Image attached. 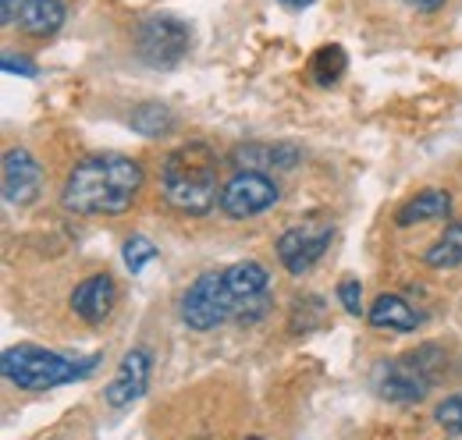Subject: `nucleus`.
I'll return each instance as SVG.
<instances>
[{
  "label": "nucleus",
  "mask_w": 462,
  "mask_h": 440,
  "mask_svg": "<svg viewBox=\"0 0 462 440\" xmlns=\"http://www.w3.org/2000/svg\"><path fill=\"white\" fill-rule=\"evenodd\" d=\"M143 188V167L121 153H97L71 167L60 203L71 214H125Z\"/></svg>",
  "instance_id": "f257e3e1"
},
{
  "label": "nucleus",
  "mask_w": 462,
  "mask_h": 440,
  "mask_svg": "<svg viewBox=\"0 0 462 440\" xmlns=\"http://www.w3.org/2000/svg\"><path fill=\"white\" fill-rule=\"evenodd\" d=\"M217 153L207 142H185L171 150L161 164V196L185 217H207L221 203Z\"/></svg>",
  "instance_id": "f03ea898"
},
{
  "label": "nucleus",
  "mask_w": 462,
  "mask_h": 440,
  "mask_svg": "<svg viewBox=\"0 0 462 440\" xmlns=\"http://www.w3.org/2000/svg\"><path fill=\"white\" fill-rule=\"evenodd\" d=\"M100 355H89L86 362H75V359H64L51 348H40V344H18V348H7L4 359H0V370H4V380L22 390H54L60 384H71V380H82L93 373Z\"/></svg>",
  "instance_id": "7ed1b4c3"
},
{
  "label": "nucleus",
  "mask_w": 462,
  "mask_h": 440,
  "mask_svg": "<svg viewBox=\"0 0 462 440\" xmlns=\"http://www.w3.org/2000/svg\"><path fill=\"white\" fill-rule=\"evenodd\" d=\"M438 366H441V348L438 344H423L409 355L399 359H384L374 373V387L381 398L399 401V405H412L423 401L427 390L438 380Z\"/></svg>",
  "instance_id": "20e7f679"
},
{
  "label": "nucleus",
  "mask_w": 462,
  "mask_h": 440,
  "mask_svg": "<svg viewBox=\"0 0 462 440\" xmlns=\"http://www.w3.org/2000/svg\"><path fill=\"white\" fill-rule=\"evenodd\" d=\"M238 295L228 284L225 270H210V274H199L189 291L181 295V320L189 330H217L221 324H228L238 316Z\"/></svg>",
  "instance_id": "39448f33"
},
{
  "label": "nucleus",
  "mask_w": 462,
  "mask_h": 440,
  "mask_svg": "<svg viewBox=\"0 0 462 440\" xmlns=\"http://www.w3.org/2000/svg\"><path fill=\"white\" fill-rule=\"evenodd\" d=\"M189 43H192L189 25L171 14H153L135 29V54L150 68H174L189 54Z\"/></svg>",
  "instance_id": "423d86ee"
},
{
  "label": "nucleus",
  "mask_w": 462,
  "mask_h": 440,
  "mask_svg": "<svg viewBox=\"0 0 462 440\" xmlns=\"http://www.w3.org/2000/svg\"><path fill=\"white\" fill-rule=\"evenodd\" d=\"M282 199L278 181L267 170H238L221 188V214L231 220H249L263 210H271Z\"/></svg>",
  "instance_id": "0eeeda50"
},
{
  "label": "nucleus",
  "mask_w": 462,
  "mask_h": 440,
  "mask_svg": "<svg viewBox=\"0 0 462 440\" xmlns=\"http://www.w3.org/2000/svg\"><path fill=\"white\" fill-rule=\"evenodd\" d=\"M335 238V227L328 220H306V224H295L289 227L282 238H278V260L289 274L302 277L331 245Z\"/></svg>",
  "instance_id": "6e6552de"
},
{
  "label": "nucleus",
  "mask_w": 462,
  "mask_h": 440,
  "mask_svg": "<svg viewBox=\"0 0 462 440\" xmlns=\"http://www.w3.org/2000/svg\"><path fill=\"white\" fill-rule=\"evenodd\" d=\"M43 192V167L29 150L4 153V199L7 206H29Z\"/></svg>",
  "instance_id": "1a4fd4ad"
},
{
  "label": "nucleus",
  "mask_w": 462,
  "mask_h": 440,
  "mask_svg": "<svg viewBox=\"0 0 462 440\" xmlns=\"http://www.w3.org/2000/svg\"><path fill=\"white\" fill-rule=\"evenodd\" d=\"M117 302V284L111 274H93L86 277L75 291H71V313L89 324V327H100L111 313H115Z\"/></svg>",
  "instance_id": "9d476101"
},
{
  "label": "nucleus",
  "mask_w": 462,
  "mask_h": 440,
  "mask_svg": "<svg viewBox=\"0 0 462 440\" xmlns=\"http://www.w3.org/2000/svg\"><path fill=\"white\" fill-rule=\"evenodd\" d=\"M146 384H150V352L146 348H132L121 359V366H117V373L111 377L104 398H107L111 408H128V405H135L143 398Z\"/></svg>",
  "instance_id": "9b49d317"
},
{
  "label": "nucleus",
  "mask_w": 462,
  "mask_h": 440,
  "mask_svg": "<svg viewBox=\"0 0 462 440\" xmlns=\"http://www.w3.org/2000/svg\"><path fill=\"white\" fill-rule=\"evenodd\" d=\"M231 164L238 170H289L299 164V153L291 146H271V142H245L231 153Z\"/></svg>",
  "instance_id": "f8f14e48"
},
{
  "label": "nucleus",
  "mask_w": 462,
  "mask_h": 440,
  "mask_svg": "<svg viewBox=\"0 0 462 440\" xmlns=\"http://www.w3.org/2000/svg\"><path fill=\"white\" fill-rule=\"evenodd\" d=\"M64 25V4L60 0H25L18 7V29L32 40H47Z\"/></svg>",
  "instance_id": "ddd939ff"
},
{
  "label": "nucleus",
  "mask_w": 462,
  "mask_h": 440,
  "mask_svg": "<svg viewBox=\"0 0 462 440\" xmlns=\"http://www.w3.org/2000/svg\"><path fill=\"white\" fill-rule=\"evenodd\" d=\"M448 214H452V196L445 188H423L395 214V224L409 227V224H423V220H445Z\"/></svg>",
  "instance_id": "4468645a"
},
{
  "label": "nucleus",
  "mask_w": 462,
  "mask_h": 440,
  "mask_svg": "<svg viewBox=\"0 0 462 440\" xmlns=\"http://www.w3.org/2000/svg\"><path fill=\"white\" fill-rule=\"evenodd\" d=\"M366 320L377 330H399V334H409V330H416V324H420L416 309L405 302L402 295H381V298L370 306Z\"/></svg>",
  "instance_id": "2eb2a0df"
},
{
  "label": "nucleus",
  "mask_w": 462,
  "mask_h": 440,
  "mask_svg": "<svg viewBox=\"0 0 462 440\" xmlns=\"http://www.w3.org/2000/svg\"><path fill=\"white\" fill-rule=\"evenodd\" d=\"M427 267L434 270H448V267H459L462 263V220H452L445 227V234L427 249Z\"/></svg>",
  "instance_id": "dca6fc26"
},
{
  "label": "nucleus",
  "mask_w": 462,
  "mask_h": 440,
  "mask_svg": "<svg viewBox=\"0 0 462 440\" xmlns=\"http://www.w3.org/2000/svg\"><path fill=\"white\" fill-rule=\"evenodd\" d=\"M346 68H348V57L338 43H328V47H320L317 54L310 57V78L317 86H335L346 75Z\"/></svg>",
  "instance_id": "f3484780"
},
{
  "label": "nucleus",
  "mask_w": 462,
  "mask_h": 440,
  "mask_svg": "<svg viewBox=\"0 0 462 440\" xmlns=\"http://www.w3.org/2000/svg\"><path fill=\"white\" fill-rule=\"evenodd\" d=\"M128 124L139 132V135H168L174 128V114L168 104H139V107L132 110V117H128Z\"/></svg>",
  "instance_id": "a211bd4d"
},
{
  "label": "nucleus",
  "mask_w": 462,
  "mask_h": 440,
  "mask_svg": "<svg viewBox=\"0 0 462 440\" xmlns=\"http://www.w3.org/2000/svg\"><path fill=\"white\" fill-rule=\"evenodd\" d=\"M125 267L132 270V274H139L146 263H153L157 260V245L150 242V238H143V234H132L128 242H125Z\"/></svg>",
  "instance_id": "6ab92c4d"
},
{
  "label": "nucleus",
  "mask_w": 462,
  "mask_h": 440,
  "mask_svg": "<svg viewBox=\"0 0 462 440\" xmlns=\"http://www.w3.org/2000/svg\"><path fill=\"white\" fill-rule=\"evenodd\" d=\"M434 419H438V423H441L448 434H462V394H452V398H445V401L438 405Z\"/></svg>",
  "instance_id": "aec40b11"
},
{
  "label": "nucleus",
  "mask_w": 462,
  "mask_h": 440,
  "mask_svg": "<svg viewBox=\"0 0 462 440\" xmlns=\"http://www.w3.org/2000/svg\"><path fill=\"white\" fill-rule=\"evenodd\" d=\"M338 302H342V309L348 316H363V288H359L356 277H346L338 284Z\"/></svg>",
  "instance_id": "412c9836"
},
{
  "label": "nucleus",
  "mask_w": 462,
  "mask_h": 440,
  "mask_svg": "<svg viewBox=\"0 0 462 440\" xmlns=\"http://www.w3.org/2000/svg\"><path fill=\"white\" fill-rule=\"evenodd\" d=\"M4 71H18V75L32 78V75H36V64L25 60V57H4Z\"/></svg>",
  "instance_id": "4be33fe9"
},
{
  "label": "nucleus",
  "mask_w": 462,
  "mask_h": 440,
  "mask_svg": "<svg viewBox=\"0 0 462 440\" xmlns=\"http://www.w3.org/2000/svg\"><path fill=\"white\" fill-rule=\"evenodd\" d=\"M409 7H416V11H438L445 0H405Z\"/></svg>",
  "instance_id": "5701e85b"
},
{
  "label": "nucleus",
  "mask_w": 462,
  "mask_h": 440,
  "mask_svg": "<svg viewBox=\"0 0 462 440\" xmlns=\"http://www.w3.org/2000/svg\"><path fill=\"white\" fill-rule=\"evenodd\" d=\"M278 4H282V7H289V11H306L313 0H278Z\"/></svg>",
  "instance_id": "b1692460"
}]
</instances>
